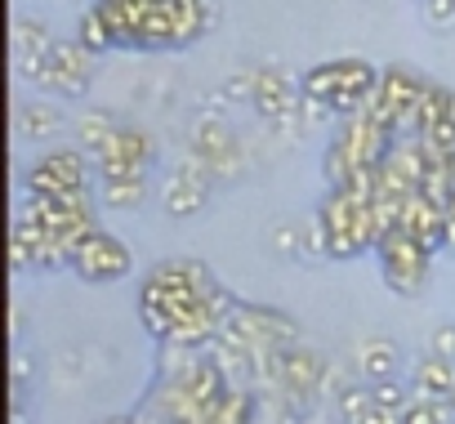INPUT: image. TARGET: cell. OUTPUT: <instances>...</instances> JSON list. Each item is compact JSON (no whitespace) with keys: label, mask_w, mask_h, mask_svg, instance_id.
<instances>
[{"label":"cell","mask_w":455,"mask_h":424,"mask_svg":"<svg viewBox=\"0 0 455 424\" xmlns=\"http://www.w3.org/2000/svg\"><path fill=\"white\" fill-rule=\"evenodd\" d=\"M428 85L433 81H424L415 68L393 63V68L379 72V90H375V103L371 108H375V116H384L397 130V139L402 134H415V116H419V103H424Z\"/></svg>","instance_id":"5b68a950"},{"label":"cell","mask_w":455,"mask_h":424,"mask_svg":"<svg viewBox=\"0 0 455 424\" xmlns=\"http://www.w3.org/2000/svg\"><path fill=\"white\" fill-rule=\"evenodd\" d=\"M411 393H424V397H446L455 393V362L442 357V353H424L411 371Z\"/></svg>","instance_id":"2e32d148"},{"label":"cell","mask_w":455,"mask_h":424,"mask_svg":"<svg viewBox=\"0 0 455 424\" xmlns=\"http://www.w3.org/2000/svg\"><path fill=\"white\" fill-rule=\"evenodd\" d=\"M322 380H326V362H322L317 353L295 348V344H286V348L277 353V384H282L286 393L308 397L313 388H322Z\"/></svg>","instance_id":"9a60e30c"},{"label":"cell","mask_w":455,"mask_h":424,"mask_svg":"<svg viewBox=\"0 0 455 424\" xmlns=\"http://www.w3.org/2000/svg\"><path fill=\"white\" fill-rule=\"evenodd\" d=\"M317 233H322V251L331 260H353L379 246V220L371 196L353 192V188H331L322 210H317Z\"/></svg>","instance_id":"3957f363"},{"label":"cell","mask_w":455,"mask_h":424,"mask_svg":"<svg viewBox=\"0 0 455 424\" xmlns=\"http://www.w3.org/2000/svg\"><path fill=\"white\" fill-rule=\"evenodd\" d=\"M433 353H442V357L455 362V322H446V326L433 331Z\"/></svg>","instance_id":"83f0119b"},{"label":"cell","mask_w":455,"mask_h":424,"mask_svg":"<svg viewBox=\"0 0 455 424\" xmlns=\"http://www.w3.org/2000/svg\"><path fill=\"white\" fill-rule=\"evenodd\" d=\"M54 41H50V28L36 23V19H14V41H10V54H14V72L23 81H36L45 59H50Z\"/></svg>","instance_id":"4fadbf2b"},{"label":"cell","mask_w":455,"mask_h":424,"mask_svg":"<svg viewBox=\"0 0 455 424\" xmlns=\"http://www.w3.org/2000/svg\"><path fill=\"white\" fill-rule=\"evenodd\" d=\"M196 161H205L210 174L233 170V165H237V143H233V134H228L223 125H214V121H201V130H196Z\"/></svg>","instance_id":"e0dca14e"},{"label":"cell","mask_w":455,"mask_h":424,"mask_svg":"<svg viewBox=\"0 0 455 424\" xmlns=\"http://www.w3.org/2000/svg\"><path fill=\"white\" fill-rule=\"evenodd\" d=\"M442 121H455V90L451 85H428V94L419 103V116H415V134H424Z\"/></svg>","instance_id":"7402d4cb"},{"label":"cell","mask_w":455,"mask_h":424,"mask_svg":"<svg viewBox=\"0 0 455 424\" xmlns=\"http://www.w3.org/2000/svg\"><path fill=\"white\" fill-rule=\"evenodd\" d=\"M90 170H94L90 152L54 148L28 170L23 188H28V196H76V192H90Z\"/></svg>","instance_id":"ba28073f"},{"label":"cell","mask_w":455,"mask_h":424,"mask_svg":"<svg viewBox=\"0 0 455 424\" xmlns=\"http://www.w3.org/2000/svg\"><path fill=\"white\" fill-rule=\"evenodd\" d=\"M210 165L205 161H192L183 174H174L170 183H165V215H174V220H188V215H196V210L205 205V196H210Z\"/></svg>","instance_id":"5bb4252c"},{"label":"cell","mask_w":455,"mask_h":424,"mask_svg":"<svg viewBox=\"0 0 455 424\" xmlns=\"http://www.w3.org/2000/svg\"><path fill=\"white\" fill-rule=\"evenodd\" d=\"M357 371L375 384V380H393L397 375V344L393 340H366L362 348H357Z\"/></svg>","instance_id":"ffe728a7"},{"label":"cell","mask_w":455,"mask_h":424,"mask_svg":"<svg viewBox=\"0 0 455 424\" xmlns=\"http://www.w3.org/2000/svg\"><path fill=\"white\" fill-rule=\"evenodd\" d=\"M451 406H455V393H451Z\"/></svg>","instance_id":"f1b7e54d"},{"label":"cell","mask_w":455,"mask_h":424,"mask_svg":"<svg viewBox=\"0 0 455 424\" xmlns=\"http://www.w3.org/2000/svg\"><path fill=\"white\" fill-rule=\"evenodd\" d=\"M68 121H63V112L59 108H50V103H19L14 108V134L19 139H54L59 130H63Z\"/></svg>","instance_id":"ac0fdd59"},{"label":"cell","mask_w":455,"mask_h":424,"mask_svg":"<svg viewBox=\"0 0 455 424\" xmlns=\"http://www.w3.org/2000/svg\"><path fill=\"white\" fill-rule=\"evenodd\" d=\"M375 260H379V273H384L388 291H397L406 300L419 295L428 273H433V251L424 242H415L406 228H388L375 246Z\"/></svg>","instance_id":"277c9868"},{"label":"cell","mask_w":455,"mask_h":424,"mask_svg":"<svg viewBox=\"0 0 455 424\" xmlns=\"http://www.w3.org/2000/svg\"><path fill=\"white\" fill-rule=\"evenodd\" d=\"M148 196V174H121V179H103V201L112 210H134Z\"/></svg>","instance_id":"cb8c5ba5"},{"label":"cell","mask_w":455,"mask_h":424,"mask_svg":"<svg viewBox=\"0 0 455 424\" xmlns=\"http://www.w3.org/2000/svg\"><path fill=\"white\" fill-rule=\"evenodd\" d=\"M23 210L68 251V260H72V246H76L90 228H99L94 205H90V192H76V196H28Z\"/></svg>","instance_id":"52a82bcc"},{"label":"cell","mask_w":455,"mask_h":424,"mask_svg":"<svg viewBox=\"0 0 455 424\" xmlns=\"http://www.w3.org/2000/svg\"><path fill=\"white\" fill-rule=\"evenodd\" d=\"M339 415H344V424H402V411L379 406V402L371 397V388H348V393H339Z\"/></svg>","instance_id":"d6986e66"},{"label":"cell","mask_w":455,"mask_h":424,"mask_svg":"<svg viewBox=\"0 0 455 424\" xmlns=\"http://www.w3.org/2000/svg\"><path fill=\"white\" fill-rule=\"evenodd\" d=\"M251 108H255L264 121L286 125V121L304 108V85L291 81L282 68L264 63V68H255V76H251Z\"/></svg>","instance_id":"30bf717a"},{"label":"cell","mask_w":455,"mask_h":424,"mask_svg":"<svg viewBox=\"0 0 455 424\" xmlns=\"http://www.w3.org/2000/svg\"><path fill=\"white\" fill-rule=\"evenodd\" d=\"M397 228H406L415 242H424L428 251H437V246H446V205L433 201L428 192H411V196L402 201Z\"/></svg>","instance_id":"7c38bea8"},{"label":"cell","mask_w":455,"mask_h":424,"mask_svg":"<svg viewBox=\"0 0 455 424\" xmlns=\"http://www.w3.org/2000/svg\"><path fill=\"white\" fill-rule=\"evenodd\" d=\"M76 41L99 59V54H108V50H116V32H112V19L103 14V5H90L85 14H81V23H76Z\"/></svg>","instance_id":"44dd1931"},{"label":"cell","mask_w":455,"mask_h":424,"mask_svg":"<svg viewBox=\"0 0 455 424\" xmlns=\"http://www.w3.org/2000/svg\"><path fill=\"white\" fill-rule=\"evenodd\" d=\"M90 81H94V54L76 36L72 41H54V50H50L36 85L50 90V94H59V99H81L90 90Z\"/></svg>","instance_id":"9c48e42d"},{"label":"cell","mask_w":455,"mask_h":424,"mask_svg":"<svg viewBox=\"0 0 455 424\" xmlns=\"http://www.w3.org/2000/svg\"><path fill=\"white\" fill-rule=\"evenodd\" d=\"M219 282H214V273L205 268V264H196V260H165V264H156L152 273H148V282H143V291H139V317H143V326L165 344L170 335H174V326L214 291Z\"/></svg>","instance_id":"6da1fadb"},{"label":"cell","mask_w":455,"mask_h":424,"mask_svg":"<svg viewBox=\"0 0 455 424\" xmlns=\"http://www.w3.org/2000/svg\"><path fill=\"white\" fill-rule=\"evenodd\" d=\"M371 397H375L379 406H393V411H402V406L411 402V393L397 384V375H393V380H375V384H371Z\"/></svg>","instance_id":"484cf974"},{"label":"cell","mask_w":455,"mask_h":424,"mask_svg":"<svg viewBox=\"0 0 455 424\" xmlns=\"http://www.w3.org/2000/svg\"><path fill=\"white\" fill-rule=\"evenodd\" d=\"M68 268H72L81 282H90V286H112V282L130 277L134 255H130V246H125L116 233H108V228H90V233L72 246Z\"/></svg>","instance_id":"8992f818"},{"label":"cell","mask_w":455,"mask_h":424,"mask_svg":"<svg viewBox=\"0 0 455 424\" xmlns=\"http://www.w3.org/2000/svg\"><path fill=\"white\" fill-rule=\"evenodd\" d=\"M451 420H455V406L446 397L411 393V402L402 406V424H451Z\"/></svg>","instance_id":"d4e9b609"},{"label":"cell","mask_w":455,"mask_h":424,"mask_svg":"<svg viewBox=\"0 0 455 424\" xmlns=\"http://www.w3.org/2000/svg\"><path fill=\"white\" fill-rule=\"evenodd\" d=\"M379 72L375 63L357 59V54H344V59H326V63H313L299 85H304V99L322 103L326 112L335 116H353V112H366L375 103V90H379Z\"/></svg>","instance_id":"7a4b0ae2"},{"label":"cell","mask_w":455,"mask_h":424,"mask_svg":"<svg viewBox=\"0 0 455 424\" xmlns=\"http://www.w3.org/2000/svg\"><path fill=\"white\" fill-rule=\"evenodd\" d=\"M112 134H116V121H112L108 112H85V116H76V143H81V152L99 156Z\"/></svg>","instance_id":"603a6c76"},{"label":"cell","mask_w":455,"mask_h":424,"mask_svg":"<svg viewBox=\"0 0 455 424\" xmlns=\"http://www.w3.org/2000/svg\"><path fill=\"white\" fill-rule=\"evenodd\" d=\"M424 19L433 28H455V0H424Z\"/></svg>","instance_id":"4316f807"},{"label":"cell","mask_w":455,"mask_h":424,"mask_svg":"<svg viewBox=\"0 0 455 424\" xmlns=\"http://www.w3.org/2000/svg\"><path fill=\"white\" fill-rule=\"evenodd\" d=\"M156 148L152 134H143L139 125H116V134L108 139V148L94 156L99 179H121V174H148Z\"/></svg>","instance_id":"8fae6325"}]
</instances>
